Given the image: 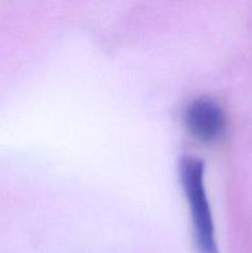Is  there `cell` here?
Listing matches in <instances>:
<instances>
[{
	"label": "cell",
	"mask_w": 252,
	"mask_h": 253,
	"mask_svg": "<svg viewBox=\"0 0 252 253\" xmlns=\"http://www.w3.org/2000/svg\"><path fill=\"white\" fill-rule=\"evenodd\" d=\"M180 179L188 199L194 240L199 253H219L215 227L204 185V165L195 157L180 161Z\"/></svg>",
	"instance_id": "1"
},
{
	"label": "cell",
	"mask_w": 252,
	"mask_h": 253,
	"mask_svg": "<svg viewBox=\"0 0 252 253\" xmlns=\"http://www.w3.org/2000/svg\"><path fill=\"white\" fill-rule=\"evenodd\" d=\"M184 124L193 137L202 142H212L224 132L226 118L222 109L214 100L200 98L187 106Z\"/></svg>",
	"instance_id": "2"
}]
</instances>
